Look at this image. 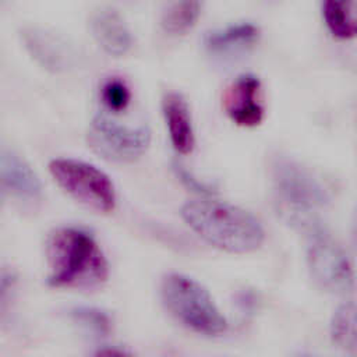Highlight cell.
<instances>
[{
    "label": "cell",
    "mask_w": 357,
    "mask_h": 357,
    "mask_svg": "<svg viewBox=\"0 0 357 357\" xmlns=\"http://www.w3.org/2000/svg\"><path fill=\"white\" fill-rule=\"evenodd\" d=\"M47 284L56 289L95 290L109 276L107 259L84 229L66 226L53 230L46 240Z\"/></svg>",
    "instance_id": "cell-1"
},
{
    "label": "cell",
    "mask_w": 357,
    "mask_h": 357,
    "mask_svg": "<svg viewBox=\"0 0 357 357\" xmlns=\"http://www.w3.org/2000/svg\"><path fill=\"white\" fill-rule=\"evenodd\" d=\"M187 226L208 244L231 254H248L265 240L261 222L248 211L216 199L188 201L181 206Z\"/></svg>",
    "instance_id": "cell-2"
},
{
    "label": "cell",
    "mask_w": 357,
    "mask_h": 357,
    "mask_svg": "<svg viewBox=\"0 0 357 357\" xmlns=\"http://www.w3.org/2000/svg\"><path fill=\"white\" fill-rule=\"evenodd\" d=\"M271 173L279 211L291 223L314 227L315 215L329 199L322 183L307 167L284 156L273 159Z\"/></svg>",
    "instance_id": "cell-3"
},
{
    "label": "cell",
    "mask_w": 357,
    "mask_h": 357,
    "mask_svg": "<svg viewBox=\"0 0 357 357\" xmlns=\"http://www.w3.org/2000/svg\"><path fill=\"white\" fill-rule=\"evenodd\" d=\"M160 294L167 311L185 328L204 336H219L226 331V318L195 279L172 272L163 278Z\"/></svg>",
    "instance_id": "cell-4"
},
{
    "label": "cell",
    "mask_w": 357,
    "mask_h": 357,
    "mask_svg": "<svg viewBox=\"0 0 357 357\" xmlns=\"http://www.w3.org/2000/svg\"><path fill=\"white\" fill-rule=\"evenodd\" d=\"M49 172L54 181L84 206L99 213L114 209L117 201L114 185L96 166L73 158H56L50 160Z\"/></svg>",
    "instance_id": "cell-5"
},
{
    "label": "cell",
    "mask_w": 357,
    "mask_h": 357,
    "mask_svg": "<svg viewBox=\"0 0 357 357\" xmlns=\"http://www.w3.org/2000/svg\"><path fill=\"white\" fill-rule=\"evenodd\" d=\"M307 245V265L314 282L333 294L354 290L356 275L344 248L318 226L310 229Z\"/></svg>",
    "instance_id": "cell-6"
},
{
    "label": "cell",
    "mask_w": 357,
    "mask_h": 357,
    "mask_svg": "<svg viewBox=\"0 0 357 357\" xmlns=\"http://www.w3.org/2000/svg\"><path fill=\"white\" fill-rule=\"evenodd\" d=\"M88 144L103 159L132 162L148 149L151 130L148 126H123L106 114H96L89 124Z\"/></svg>",
    "instance_id": "cell-7"
},
{
    "label": "cell",
    "mask_w": 357,
    "mask_h": 357,
    "mask_svg": "<svg viewBox=\"0 0 357 357\" xmlns=\"http://www.w3.org/2000/svg\"><path fill=\"white\" fill-rule=\"evenodd\" d=\"M223 107L229 119L240 127H257L265 117L262 84L254 74L238 75L223 96Z\"/></svg>",
    "instance_id": "cell-8"
},
{
    "label": "cell",
    "mask_w": 357,
    "mask_h": 357,
    "mask_svg": "<svg viewBox=\"0 0 357 357\" xmlns=\"http://www.w3.org/2000/svg\"><path fill=\"white\" fill-rule=\"evenodd\" d=\"M1 188L10 197L22 202H36L42 197V185L28 165L17 152L3 148L0 153Z\"/></svg>",
    "instance_id": "cell-9"
},
{
    "label": "cell",
    "mask_w": 357,
    "mask_h": 357,
    "mask_svg": "<svg viewBox=\"0 0 357 357\" xmlns=\"http://www.w3.org/2000/svg\"><path fill=\"white\" fill-rule=\"evenodd\" d=\"M89 28L96 43L110 56H123L132 46V36L123 17L113 8L102 7L89 20Z\"/></svg>",
    "instance_id": "cell-10"
},
{
    "label": "cell",
    "mask_w": 357,
    "mask_h": 357,
    "mask_svg": "<svg viewBox=\"0 0 357 357\" xmlns=\"http://www.w3.org/2000/svg\"><path fill=\"white\" fill-rule=\"evenodd\" d=\"M162 110L170 142L176 152L188 155L195 145L194 127L187 100L178 92H167L162 100Z\"/></svg>",
    "instance_id": "cell-11"
},
{
    "label": "cell",
    "mask_w": 357,
    "mask_h": 357,
    "mask_svg": "<svg viewBox=\"0 0 357 357\" xmlns=\"http://www.w3.org/2000/svg\"><path fill=\"white\" fill-rule=\"evenodd\" d=\"M22 39L32 57L45 68L60 71L68 64V49L57 36L39 28H26L22 31Z\"/></svg>",
    "instance_id": "cell-12"
},
{
    "label": "cell",
    "mask_w": 357,
    "mask_h": 357,
    "mask_svg": "<svg viewBox=\"0 0 357 357\" xmlns=\"http://www.w3.org/2000/svg\"><path fill=\"white\" fill-rule=\"evenodd\" d=\"M259 39V28L252 22H237L212 31L205 39V46L211 53L229 54L243 52Z\"/></svg>",
    "instance_id": "cell-13"
},
{
    "label": "cell",
    "mask_w": 357,
    "mask_h": 357,
    "mask_svg": "<svg viewBox=\"0 0 357 357\" xmlns=\"http://www.w3.org/2000/svg\"><path fill=\"white\" fill-rule=\"evenodd\" d=\"M321 14L333 38L340 40L357 38V0H322Z\"/></svg>",
    "instance_id": "cell-14"
},
{
    "label": "cell",
    "mask_w": 357,
    "mask_h": 357,
    "mask_svg": "<svg viewBox=\"0 0 357 357\" xmlns=\"http://www.w3.org/2000/svg\"><path fill=\"white\" fill-rule=\"evenodd\" d=\"M331 337L343 351L357 356V304L343 303L332 314Z\"/></svg>",
    "instance_id": "cell-15"
},
{
    "label": "cell",
    "mask_w": 357,
    "mask_h": 357,
    "mask_svg": "<svg viewBox=\"0 0 357 357\" xmlns=\"http://www.w3.org/2000/svg\"><path fill=\"white\" fill-rule=\"evenodd\" d=\"M202 11V0H169L160 25L170 35H184L194 28Z\"/></svg>",
    "instance_id": "cell-16"
},
{
    "label": "cell",
    "mask_w": 357,
    "mask_h": 357,
    "mask_svg": "<svg viewBox=\"0 0 357 357\" xmlns=\"http://www.w3.org/2000/svg\"><path fill=\"white\" fill-rule=\"evenodd\" d=\"M73 319L96 336H106L110 332L112 321L109 315L95 307H74L70 311Z\"/></svg>",
    "instance_id": "cell-17"
},
{
    "label": "cell",
    "mask_w": 357,
    "mask_h": 357,
    "mask_svg": "<svg viewBox=\"0 0 357 357\" xmlns=\"http://www.w3.org/2000/svg\"><path fill=\"white\" fill-rule=\"evenodd\" d=\"M100 98L110 112L119 113L126 110L130 105L131 92L124 81L119 78H110L102 85Z\"/></svg>",
    "instance_id": "cell-18"
},
{
    "label": "cell",
    "mask_w": 357,
    "mask_h": 357,
    "mask_svg": "<svg viewBox=\"0 0 357 357\" xmlns=\"http://www.w3.org/2000/svg\"><path fill=\"white\" fill-rule=\"evenodd\" d=\"M174 172L177 174V177L192 191L202 194V195H212L213 194V188H211L206 183L198 180L197 177H194L188 170H185L181 165L176 163L174 165Z\"/></svg>",
    "instance_id": "cell-19"
},
{
    "label": "cell",
    "mask_w": 357,
    "mask_h": 357,
    "mask_svg": "<svg viewBox=\"0 0 357 357\" xmlns=\"http://www.w3.org/2000/svg\"><path fill=\"white\" fill-rule=\"evenodd\" d=\"M354 236H356V240H357V215H356V220H354Z\"/></svg>",
    "instance_id": "cell-20"
}]
</instances>
